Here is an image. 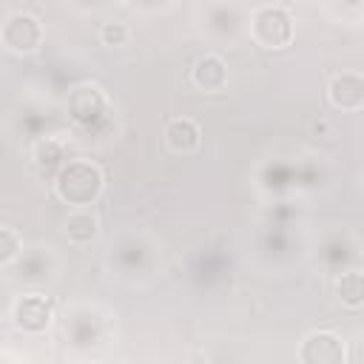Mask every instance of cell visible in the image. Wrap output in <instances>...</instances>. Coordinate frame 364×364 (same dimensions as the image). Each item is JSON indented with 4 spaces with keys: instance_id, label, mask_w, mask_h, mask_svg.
Returning <instances> with one entry per match:
<instances>
[{
    "instance_id": "1",
    "label": "cell",
    "mask_w": 364,
    "mask_h": 364,
    "mask_svg": "<svg viewBox=\"0 0 364 364\" xmlns=\"http://www.w3.org/2000/svg\"><path fill=\"white\" fill-rule=\"evenodd\" d=\"M102 171L100 165L88 162V159H68L65 165H60L57 179H54V191L63 202L68 205H91L97 202V196L102 193Z\"/></svg>"
},
{
    "instance_id": "2",
    "label": "cell",
    "mask_w": 364,
    "mask_h": 364,
    "mask_svg": "<svg viewBox=\"0 0 364 364\" xmlns=\"http://www.w3.org/2000/svg\"><path fill=\"white\" fill-rule=\"evenodd\" d=\"M253 37L264 48H284L293 40L290 11L282 6H262L253 11Z\"/></svg>"
},
{
    "instance_id": "3",
    "label": "cell",
    "mask_w": 364,
    "mask_h": 364,
    "mask_svg": "<svg viewBox=\"0 0 364 364\" xmlns=\"http://www.w3.org/2000/svg\"><path fill=\"white\" fill-rule=\"evenodd\" d=\"M11 318L23 333H43L54 318V299L46 293H23L11 307Z\"/></svg>"
},
{
    "instance_id": "4",
    "label": "cell",
    "mask_w": 364,
    "mask_h": 364,
    "mask_svg": "<svg viewBox=\"0 0 364 364\" xmlns=\"http://www.w3.org/2000/svg\"><path fill=\"white\" fill-rule=\"evenodd\" d=\"M3 46L9 51H17V54H28L34 51L40 43H43V26L40 20L31 14V11H14L6 23H3Z\"/></svg>"
},
{
    "instance_id": "5",
    "label": "cell",
    "mask_w": 364,
    "mask_h": 364,
    "mask_svg": "<svg viewBox=\"0 0 364 364\" xmlns=\"http://www.w3.org/2000/svg\"><path fill=\"white\" fill-rule=\"evenodd\" d=\"M299 361L301 364H344L347 361V347L336 333L316 330L301 341Z\"/></svg>"
},
{
    "instance_id": "6",
    "label": "cell",
    "mask_w": 364,
    "mask_h": 364,
    "mask_svg": "<svg viewBox=\"0 0 364 364\" xmlns=\"http://www.w3.org/2000/svg\"><path fill=\"white\" fill-rule=\"evenodd\" d=\"M68 111H71V117H74L80 125L94 128L100 119H105V114H108V100H105V94H102L97 85H80V88L71 91Z\"/></svg>"
},
{
    "instance_id": "7",
    "label": "cell",
    "mask_w": 364,
    "mask_h": 364,
    "mask_svg": "<svg viewBox=\"0 0 364 364\" xmlns=\"http://www.w3.org/2000/svg\"><path fill=\"white\" fill-rule=\"evenodd\" d=\"M330 102L341 111H355L364 105V74L341 71L330 80Z\"/></svg>"
},
{
    "instance_id": "8",
    "label": "cell",
    "mask_w": 364,
    "mask_h": 364,
    "mask_svg": "<svg viewBox=\"0 0 364 364\" xmlns=\"http://www.w3.org/2000/svg\"><path fill=\"white\" fill-rule=\"evenodd\" d=\"M165 142L173 154H193L202 145V128L191 117H173L165 125Z\"/></svg>"
},
{
    "instance_id": "9",
    "label": "cell",
    "mask_w": 364,
    "mask_h": 364,
    "mask_svg": "<svg viewBox=\"0 0 364 364\" xmlns=\"http://www.w3.org/2000/svg\"><path fill=\"white\" fill-rule=\"evenodd\" d=\"M191 80H193V85L199 91L216 94V91H222L228 85V65H225V60L219 54H202L196 60L193 71H191Z\"/></svg>"
},
{
    "instance_id": "10",
    "label": "cell",
    "mask_w": 364,
    "mask_h": 364,
    "mask_svg": "<svg viewBox=\"0 0 364 364\" xmlns=\"http://www.w3.org/2000/svg\"><path fill=\"white\" fill-rule=\"evenodd\" d=\"M65 236L74 245H88L97 239V216L88 210H77L65 219Z\"/></svg>"
},
{
    "instance_id": "11",
    "label": "cell",
    "mask_w": 364,
    "mask_h": 364,
    "mask_svg": "<svg viewBox=\"0 0 364 364\" xmlns=\"http://www.w3.org/2000/svg\"><path fill=\"white\" fill-rule=\"evenodd\" d=\"M336 293L347 307H364V273L350 270L336 282Z\"/></svg>"
},
{
    "instance_id": "12",
    "label": "cell",
    "mask_w": 364,
    "mask_h": 364,
    "mask_svg": "<svg viewBox=\"0 0 364 364\" xmlns=\"http://www.w3.org/2000/svg\"><path fill=\"white\" fill-rule=\"evenodd\" d=\"M100 40H102L105 46H125V43L131 40V28H128L125 23H119V20H108V23H102V28H100Z\"/></svg>"
},
{
    "instance_id": "13",
    "label": "cell",
    "mask_w": 364,
    "mask_h": 364,
    "mask_svg": "<svg viewBox=\"0 0 364 364\" xmlns=\"http://www.w3.org/2000/svg\"><path fill=\"white\" fill-rule=\"evenodd\" d=\"M20 236L14 233V228L3 225L0 228V262H11L17 253H20Z\"/></svg>"
},
{
    "instance_id": "14",
    "label": "cell",
    "mask_w": 364,
    "mask_h": 364,
    "mask_svg": "<svg viewBox=\"0 0 364 364\" xmlns=\"http://www.w3.org/2000/svg\"><path fill=\"white\" fill-rule=\"evenodd\" d=\"M34 159H37L40 165L57 162V159H60V145H57V142H51V139H46V142H37V148H34Z\"/></svg>"
}]
</instances>
